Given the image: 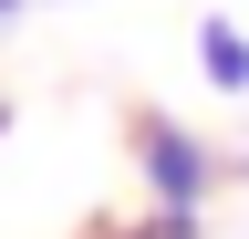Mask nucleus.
I'll return each instance as SVG.
<instances>
[{
  "instance_id": "nucleus-3",
  "label": "nucleus",
  "mask_w": 249,
  "mask_h": 239,
  "mask_svg": "<svg viewBox=\"0 0 249 239\" xmlns=\"http://www.w3.org/2000/svg\"><path fill=\"white\" fill-rule=\"evenodd\" d=\"M93 239H197V219H166V208H145L135 229H93Z\"/></svg>"
},
{
  "instance_id": "nucleus-1",
  "label": "nucleus",
  "mask_w": 249,
  "mask_h": 239,
  "mask_svg": "<svg viewBox=\"0 0 249 239\" xmlns=\"http://www.w3.org/2000/svg\"><path fill=\"white\" fill-rule=\"evenodd\" d=\"M135 177H145V198L166 208V219H208V198H218V146L187 135L177 114H135Z\"/></svg>"
},
{
  "instance_id": "nucleus-4",
  "label": "nucleus",
  "mask_w": 249,
  "mask_h": 239,
  "mask_svg": "<svg viewBox=\"0 0 249 239\" xmlns=\"http://www.w3.org/2000/svg\"><path fill=\"white\" fill-rule=\"evenodd\" d=\"M21 11H31V0H0V21H21Z\"/></svg>"
},
{
  "instance_id": "nucleus-2",
  "label": "nucleus",
  "mask_w": 249,
  "mask_h": 239,
  "mask_svg": "<svg viewBox=\"0 0 249 239\" xmlns=\"http://www.w3.org/2000/svg\"><path fill=\"white\" fill-rule=\"evenodd\" d=\"M197 73L218 83V94H249V32H239L229 11H208V21H197Z\"/></svg>"
}]
</instances>
